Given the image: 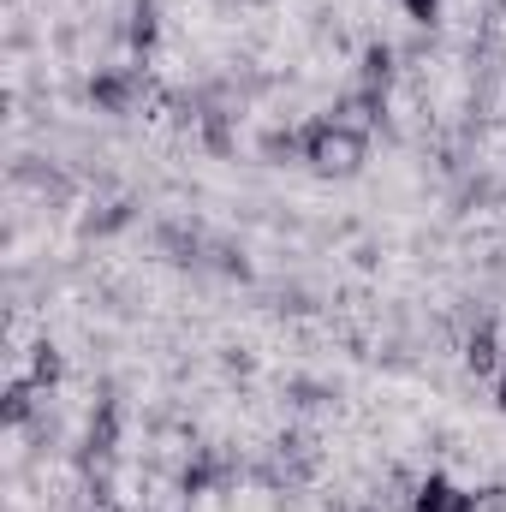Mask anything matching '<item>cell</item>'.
<instances>
[{
    "instance_id": "1",
    "label": "cell",
    "mask_w": 506,
    "mask_h": 512,
    "mask_svg": "<svg viewBox=\"0 0 506 512\" xmlns=\"http://www.w3.org/2000/svg\"><path fill=\"white\" fill-rule=\"evenodd\" d=\"M411 512H477V495L459 489L453 477H429V483L411 495Z\"/></svg>"
}]
</instances>
